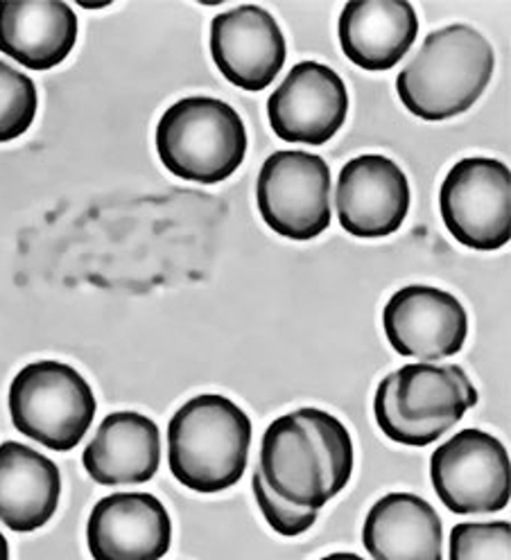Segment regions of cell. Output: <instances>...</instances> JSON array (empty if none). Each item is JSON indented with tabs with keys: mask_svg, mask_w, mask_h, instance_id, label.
Instances as JSON below:
<instances>
[{
	"mask_svg": "<svg viewBox=\"0 0 511 560\" xmlns=\"http://www.w3.org/2000/svg\"><path fill=\"white\" fill-rule=\"evenodd\" d=\"M258 470L281 500L322 511L351 481V434L342 420L317 407L286 413L263 434Z\"/></svg>",
	"mask_w": 511,
	"mask_h": 560,
	"instance_id": "1",
	"label": "cell"
},
{
	"mask_svg": "<svg viewBox=\"0 0 511 560\" xmlns=\"http://www.w3.org/2000/svg\"><path fill=\"white\" fill-rule=\"evenodd\" d=\"M496 55L483 34L464 23L430 32L419 55L396 80L403 107L439 122L468 112L489 86Z\"/></svg>",
	"mask_w": 511,
	"mask_h": 560,
	"instance_id": "2",
	"label": "cell"
},
{
	"mask_svg": "<svg viewBox=\"0 0 511 560\" xmlns=\"http://www.w3.org/2000/svg\"><path fill=\"white\" fill-rule=\"evenodd\" d=\"M252 420L233 400L204 394L188 400L167 425V464L195 493H220L243 479Z\"/></svg>",
	"mask_w": 511,
	"mask_h": 560,
	"instance_id": "3",
	"label": "cell"
},
{
	"mask_svg": "<svg viewBox=\"0 0 511 560\" xmlns=\"http://www.w3.org/2000/svg\"><path fill=\"white\" fill-rule=\"evenodd\" d=\"M475 405L478 392L462 366L417 362L379 384L373 413L390 441L426 447L453 430Z\"/></svg>",
	"mask_w": 511,
	"mask_h": 560,
	"instance_id": "4",
	"label": "cell"
},
{
	"mask_svg": "<svg viewBox=\"0 0 511 560\" xmlns=\"http://www.w3.org/2000/svg\"><path fill=\"white\" fill-rule=\"evenodd\" d=\"M156 152L175 177L204 186L220 184L243 165L247 129L227 102L184 97L161 116Z\"/></svg>",
	"mask_w": 511,
	"mask_h": 560,
	"instance_id": "5",
	"label": "cell"
},
{
	"mask_svg": "<svg viewBox=\"0 0 511 560\" xmlns=\"http://www.w3.org/2000/svg\"><path fill=\"white\" fill-rule=\"evenodd\" d=\"M91 384L63 362L27 364L10 387L14 428L55 452H68L89 432L95 418Z\"/></svg>",
	"mask_w": 511,
	"mask_h": 560,
	"instance_id": "6",
	"label": "cell"
},
{
	"mask_svg": "<svg viewBox=\"0 0 511 560\" xmlns=\"http://www.w3.org/2000/svg\"><path fill=\"white\" fill-rule=\"evenodd\" d=\"M256 201L277 235L313 240L330 226V170L317 154L275 152L260 167Z\"/></svg>",
	"mask_w": 511,
	"mask_h": 560,
	"instance_id": "7",
	"label": "cell"
},
{
	"mask_svg": "<svg viewBox=\"0 0 511 560\" xmlns=\"http://www.w3.org/2000/svg\"><path fill=\"white\" fill-rule=\"evenodd\" d=\"M439 210L451 235L475 252H496L511 237V174L496 159L455 163L439 190Z\"/></svg>",
	"mask_w": 511,
	"mask_h": 560,
	"instance_id": "8",
	"label": "cell"
},
{
	"mask_svg": "<svg viewBox=\"0 0 511 560\" xmlns=\"http://www.w3.org/2000/svg\"><path fill=\"white\" fill-rule=\"evenodd\" d=\"M430 479L441 504L457 515L509 506V454L483 430H462L439 445L430 457Z\"/></svg>",
	"mask_w": 511,
	"mask_h": 560,
	"instance_id": "9",
	"label": "cell"
},
{
	"mask_svg": "<svg viewBox=\"0 0 511 560\" xmlns=\"http://www.w3.org/2000/svg\"><path fill=\"white\" fill-rule=\"evenodd\" d=\"M349 93L333 68L320 61L297 63L267 100L271 131L286 143L326 145L345 127Z\"/></svg>",
	"mask_w": 511,
	"mask_h": 560,
	"instance_id": "10",
	"label": "cell"
},
{
	"mask_svg": "<svg viewBox=\"0 0 511 560\" xmlns=\"http://www.w3.org/2000/svg\"><path fill=\"white\" fill-rule=\"evenodd\" d=\"M383 326L396 353L419 362L457 355L468 335L464 305L453 294L428 285L398 290L383 310Z\"/></svg>",
	"mask_w": 511,
	"mask_h": 560,
	"instance_id": "11",
	"label": "cell"
},
{
	"mask_svg": "<svg viewBox=\"0 0 511 560\" xmlns=\"http://www.w3.org/2000/svg\"><path fill=\"white\" fill-rule=\"evenodd\" d=\"M337 218L353 237H387L400 229L410 210V184L387 156L364 154L339 172L335 188Z\"/></svg>",
	"mask_w": 511,
	"mask_h": 560,
	"instance_id": "12",
	"label": "cell"
},
{
	"mask_svg": "<svg viewBox=\"0 0 511 560\" xmlns=\"http://www.w3.org/2000/svg\"><path fill=\"white\" fill-rule=\"evenodd\" d=\"M211 55L224 80L258 93L281 73L288 46L275 16L258 5H241L213 19Z\"/></svg>",
	"mask_w": 511,
	"mask_h": 560,
	"instance_id": "13",
	"label": "cell"
},
{
	"mask_svg": "<svg viewBox=\"0 0 511 560\" xmlns=\"http://www.w3.org/2000/svg\"><path fill=\"white\" fill-rule=\"evenodd\" d=\"M86 540L93 560H161L173 542V522L150 493H114L93 506Z\"/></svg>",
	"mask_w": 511,
	"mask_h": 560,
	"instance_id": "14",
	"label": "cell"
},
{
	"mask_svg": "<svg viewBox=\"0 0 511 560\" xmlns=\"http://www.w3.org/2000/svg\"><path fill=\"white\" fill-rule=\"evenodd\" d=\"M339 46L371 73L394 68L419 34V19L407 0H351L339 16Z\"/></svg>",
	"mask_w": 511,
	"mask_h": 560,
	"instance_id": "15",
	"label": "cell"
},
{
	"mask_svg": "<svg viewBox=\"0 0 511 560\" xmlns=\"http://www.w3.org/2000/svg\"><path fill=\"white\" fill-rule=\"evenodd\" d=\"M78 16L61 0H0V52L30 70H50L73 52Z\"/></svg>",
	"mask_w": 511,
	"mask_h": 560,
	"instance_id": "16",
	"label": "cell"
},
{
	"mask_svg": "<svg viewBox=\"0 0 511 560\" xmlns=\"http://www.w3.org/2000/svg\"><path fill=\"white\" fill-rule=\"evenodd\" d=\"M82 462L95 483H146L161 464L159 428L154 420L136 411L109 413L86 445Z\"/></svg>",
	"mask_w": 511,
	"mask_h": 560,
	"instance_id": "17",
	"label": "cell"
},
{
	"mask_svg": "<svg viewBox=\"0 0 511 560\" xmlns=\"http://www.w3.org/2000/svg\"><path fill=\"white\" fill-rule=\"evenodd\" d=\"M362 545L373 560H444V527L423 498L390 493L367 513Z\"/></svg>",
	"mask_w": 511,
	"mask_h": 560,
	"instance_id": "18",
	"label": "cell"
},
{
	"mask_svg": "<svg viewBox=\"0 0 511 560\" xmlns=\"http://www.w3.org/2000/svg\"><path fill=\"white\" fill-rule=\"evenodd\" d=\"M61 477L46 454L23 443L0 445V522L12 532H37L59 506Z\"/></svg>",
	"mask_w": 511,
	"mask_h": 560,
	"instance_id": "19",
	"label": "cell"
},
{
	"mask_svg": "<svg viewBox=\"0 0 511 560\" xmlns=\"http://www.w3.org/2000/svg\"><path fill=\"white\" fill-rule=\"evenodd\" d=\"M37 86L10 63L0 61V143L23 136L37 116Z\"/></svg>",
	"mask_w": 511,
	"mask_h": 560,
	"instance_id": "20",
	"label": "cell"
},
{
	"mask_svg": "<svg viewBox=\"0 0 511 560\" xmlns=\"http://www.w3.org/2000/svg\"><path fill=\"white\" fill-rule=\"evenodd\" d=\"M509 522H462L451 532V560H509Z\"/></svg>",
	"mask_w": 511,
	"mask_h": 560,
	"instance_id": "21",
	"label": "cell"
},
{
	"mask_svg": "<svg viewBox=\"0 0 511 560\" xmlns=\"http://www.w3.org/2000/svg\"><path fill=\"white\" fill-rule=\"evenodd\" d=\"M252 488H254V498L258 502V509L263 511L265 520L271 529H275L279 536H286V538H294V536H301L309 532L313 524L317 522V515L320 511H313V509H299L286 500H281L275 490H271L260 470L256 468L254 472V479H252Z\"/></svg>",
	"mask_w": 511,
	"mask_h": 560,
	"instance_id": "22",
	"label": "cell"
},
{
	"mask_svg": "<svg viewBox=\"0 0 511 560\" xmlns=\"http://www.w3.org/2000/svg\"><path fill=\"white\" fill-rule=\"evenodd\" d=\"M320 560H362L358 553H349V551H337V553H330V556H324Z\"/></svg>",
	"mask_w": 511,
	"mask_h": 560,
	"instance_id": "23",
	"label": "cell"
},
{
	"mask_svg": "<svg viewBox=\"0 0 511 560\" xmlns=\"http://www.w3.org/2000/svg\"><path fill=\"white\" fill-rule=\"evenodd\" d=\"M0 560H10V547L3 534H0Z\"/></svg>",
	"mask_w": 511,
	"mask_h": 560,
	"instance_id": "24",
	"label": "cell"
}]
</instances>
